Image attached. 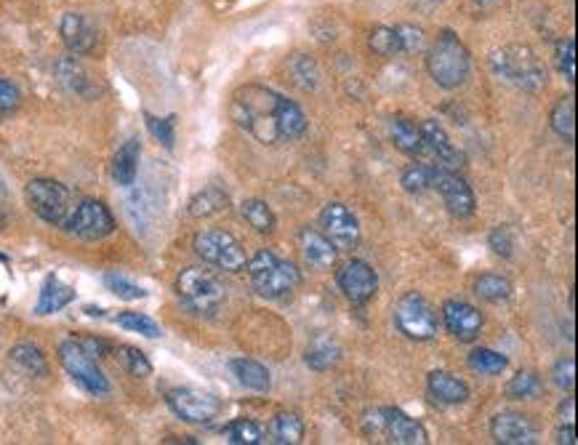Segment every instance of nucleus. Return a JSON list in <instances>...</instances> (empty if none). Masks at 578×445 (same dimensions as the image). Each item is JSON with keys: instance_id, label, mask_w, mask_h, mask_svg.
<instances>
[{"instance_id": "nucleus-1", "label": "nucleus", "mask_w": 578, "mask_h": 445, "mask_svg": "<svg viewBox=\"0 0 578 445\" xmlns=\"http://www.w3.org/2000/svg\"><path fill=\"white\" fill-rule=\"evenodd\" d=\"M283 99H286V96L278 94V91L251 83V86H243L235 91L230 104V115L246 134L254 136L256 142L278 144V115Z\"/></svg>"}, {"instance_id": "nucleus-2", "label": "nucleus", "mask_w": 578, "mask_h": 445, "mask_svg": "<svg viewBox=\"0 0 578 445\" xmlns=\"http://www.w3.org/2000/svg\"><path fill=\"white\" fill-rule=\"evenodd\" d=\"M491 70L496 78L507 80L509 86L520 88L525 94H536L547 86V67L541 62L536 51L528 46H504L491 54Z\"/></svg>"}, {"instance_id": "nucleus-3", "label": "nucleus", "mask_w": 578, "mask_h": 445, "mask_svg": "<svg viewBox=\"0 0 578 445\" xmlns=\"http://www.w3.org/2000/svg\"><path fill=\"white\" fill-rule=\"evenodd\" d=\"M469 70H472V59H469L467 46L461 43L456 32L443 30L437 40L427 51V72L432 75L440 88H459L467 83Z\"/></svg>"}, {"instance_id": "nucleus-4", "label": "nucleus", "mask_w": 578, "mask_h": 445, "mask_svg": "<svg viewBox=\"0 0 578 445\" xmlns=\"http://www.w3.org/2000/svg\"><path fill=\"white\" fill-rule=\"evenodd\" d=\"M248 275H251V283H254V291L264 299H286L288 294H293L301 283V272L296 270V264L280 259L272 251H259L254 259H248L246 264Z\"/></svg>"}, {"instance_id": "nucleus-5", "label": "nucleus", "mask_w": 578, "mask_h": 445, "mask_svg": "<svg viewBox=\"0 0 578 445\" xmlns=\"http://www.w3.org/2000/svg\"><path fill=\"white\" fill-rule=\"evenodd\" d=\"M176 296L182 299V304L192 315L208 318V315H216L222 310L227 291H224L222 280L216 278L211 270L187 267L176 278Z\"/></svg>"}, {"instance_id": "nucleus-6", "label": "nucleus", "mask_w": 578, "mask_h": 445, "mask_svg": "<svg viewBox=\"0 0 578 445\" xmlns=\"http://www.w3.org/2000/svg\"><path fill=\"white\" fill-rule=\"evenodd\" d=\"M24 198L30 203L32 214L56 227H64L72 214L70 190L56 179H32L24 190Z\"/></svg>"}, {"instance_id": "nucleus-7", "label": "nucleus", "mask_w": 578, "mask_h": 445, "mask_svg": "<svg viewBox=\"0 0 578 445\" xmlns=\"http://www.w3.org/2000/svg\"><path fill=\"white\" fill-rule=\"evenodd\" d=\"M59 363L86 392L96 398L110 395V379L102 374V368L96 366V358L80 344V339H67L59 344Z\"/></svg>"}, {"instance_id": "nucleus-8", "label": "nucleus", "mask_w": 578, "mask_h": 445, "mask_svg": "<svg viewBox=\"0 0 578 445\" xmlns=\"http://www.w3.org/2000/svg\"><path fill=\"white\" fill-rule=\"evenodd\" d=\"M395 326L405 339L413 342H429L437 336V312L435 307L416 291H408L395 304Z\"/></svg>"}, {"instance_id": "nucleus-9", "label": "nucleus", "mask_w": 578, "mask_h": 445, "mask_svg": "<svg viewBox=\"0 0 578 445\" xmlns=\"http://www.w3.org/2000/svg\"><path fill=\"white\" fill-rule=\"evenodd\" d=\"M195 254L211 267H219L224 272H243L246 270V251L240 246V240L235 235L224 230H206L195 235Z\"/></svg>"}, {"instance_id": "nucleus-10", "label": "nucleus", "mask_w": 578, "mask_h": 445, "mask_svg": "<svg viewBox=\"0 0 578 445\" xmlns=\"http://www.w3.org/2000/svg\"><path fill=\"white\" fill-rule=\"evenodd\" d=\"M365 430L368 435H384L389 443L397 445H424L429 443L427 430L421 427L416 419L403 414L400 408H381L371 419H365Z\"/></svg>"}, {"instance_id": "nucleus-11", "label": "nucleus", "mask_w": 578, "mask_h": 445, "mask_svg": "<svg viewBox=\"0 0 578 445\" xmlns=\"http://www.w3.org/2000/svg\"><path fill=\"white\" fill-rule=\"evenodd\" d=\"M168 408L187 424H211L222 414V400L195 387H176L166 395Z\"/></svg>"}, {"instance_id": "nucleus-12", "label": "nucleus", "mask_w": 578, "mask_h": 445, "mask_svg": "<svg viewBox=\"0 0 578 445\" xmlns=\"http://www.w3.org/2000/svg\"><path fill=\"white\" fill-rule=\"evenodd\" d=\"M64 230L78 235L80 240H102L115 232V216L102 200H83L72 208L70 219L64 224Z\"/></svg>"}, {"instance_id": "nucleus-13", "label": "nucleus", "mask_w": 578, "mask_h": 445, "mask_svg": "<svg viewBox=\"0 0 578 445\" xmlns=\"http://www.w3.org/2000/svg\"><path fill=\"white\" fill-rule=\"evenodd\" d=\"M432 190L440 192V198H443V203L453 216L469 219V216L475 214V192L459 174H453L451 168H432Z\"/></svg>"}, {"instance_id": "nucleus-14", "label": "nucleus", "mask_w": 578, "mask_h": 445, "mask_svg": "<svg viewBox=\"0 0 578 445\" xmlns=\"http://www.w3.org/2000/svg\"><path fill=\"white\" fill-rule=\"evenodd\" d=\"M320 227L339 251H352L360 246V222L344 203H328L320 211Z\"/></svg>"}, {"instance_id": "nucleus-15", "label": "nucleus", "mask_w": 578, "mask_h": 445, "mask_svg": "<svg viewBox=\"0 0 578 445\" xmlns=\"http://www.w3.org/2000/svg\"><path fill=\"white\" fill-rule=\"evenodd\" d=\"M339 288L352 304H368L379 291V275L363 259H352L339 270Z\"/></svg>"}, {"instance_id": "nucleus-16", "label": "nucleus", "mask_w": 578, "mask_h": 445, "mask_svg": "<svg viewBox=\"0 0 578 445\" xmlns=\"http://www.w3.org/2000/svg\"><path fill=\"white\" fill-rule=\"evenodd\" d=\"M443 323L459 342H475L483 331V315L477 307L461 299H448L443 304Z\"/></svg>"}, {"instance_id": "nucleus-17", "label": "nucleus", "mask_w": 578, "mask_h": 445, "mask_svg": "<svg viewBox=\"0 0 578 445\" xmlns=\"http://www.w3.org/2000/svg\"><path fill=\"white\" fill-rule=\"evenodd\" d=\"M491 435L501 445H533L539 438L536 424L517 411H504V414L493 416Z\"/></svg>"}, {"instance_id": "nucleus-18", "label": "nucleus", "mask_w": 578, "mask_h": 445, "mask_svg": "<svg viewBox=\"0 0 578 445\" xmlns=\"http://www.w3.org/2000/svg\"><path fill=\"white\" fill-rule=\"evenodd\" d=\"M59 35H62L64 46L70 54L86 56L91 54L99 43V32H96L94 22L86 19L83 14H75V11H67L59 22Z\"/></svg>"}, {"instance_id": "nucleus-19", "label": "nucleus", "mask_w": 578, "mask_h": 445, "mask_svg": "<svg viewBox=\"0 0 578 445\" xmlns=\"http://www.w3.org/2000/svg\"><path fill=\"white\" fill-rule=\"evenodd\" d=\"M299 248L304 262H307L309 267H315V270H328V267H333L336 259H339V248L333 246L331 240L317 230H301Z\"/></svg>"}, {"instance_id": "nucleus-20", "label": "nucleus", "mask_w": 578, "mask_h": 445, "mask_svg": "<svg viewBox=\"0 0 578 445\" xmlns=\"http://www.w3.org/2000/svg\"><path fill=\"white\" fill-rule=\"evenodd\" d=\"M421 134H424V142H427V147L432 152H435V158L440 160V166L443 168H459L461 163H464V155H461V150L453 144V139L448 136V131H445L437 120H424V126H421Z\"/></svg>"}, {"instance_id": "nucleus-21", "label": "nucleus", "mask_w": 578, "mask_h": 445, "mask_svg": "<svg viewBox=\"0 0 578 445\" xmlns=\"http://www.w3.org/2000/svg\"><path fill=\"white\" fill-rule=\"evenodd\" d=\"M427 384L432 398L445 403V406H461V403H467L469 387L467 382H461L459 376L448 374V371H432Z\"/></svg>"}, {"instance_id": "nucleus-22", "label": "nucleus", "mask_w": 578, "mask_h": 445, "mask_svg": "<svg viewBox=\"0 0 578 445\" xmlns=\"http://www.w3.org/2000/svg\"><path fill=\"white\" fill-rule=\"evenodd\" d=\"M139 158H142V147H139V139H128L112 158L110 174L115 179V184L120 187H131L139 176Z\"/></svg>"}, {"instance_id": "nucleus-23", "label": "nucleus", "mask_w": 578, "mask_h": 445, "mask_svg": "<svg viewBox=\"0 0 578 445\" xmlns=\"http://www.w3.org/2000/svg\"><path fill=\"white\" fill-rule=\"evenodd\" d=\"M75 302V288L62 283L54 275H48L43 288H40V299L35 304V315H54V312L64 310L67 304Z\"/></svg>"}, {"instance_id": "nucleus-24", "label": "nucleus", "mask_w": 578, "mask_h": 445, "mask_svg": "<svg viewBox=\"0 0 578 445\" xmlns=\"http://www.w3.org/2000/svg\"><path fill=\"white\" fill-rule=\"evenodd\" d=\"M389 136H392V142L400 152L405 155H421V152L427 150V142H424V134H421V126H416L413 120L408 118H395L389 123Z\"/></svg>"}, {"instance_id": "nucleus-25", "label": "nucleus", "mask_w": 578, "mask_h": 445, "mask_svg": "<svg viewBox=\"0 0 578 445\" xmlns=\"http://www.w3.org/2000/svg\"><path fill=\"white\" fill-rule=\"evenodd\" d=\"M232 374H235V379H238L246 390L251 392H270L272 387V379H270V371L259 363V360H251V358H235L230 363Z\"/></svg>"}, {"instance_id": "nucleus-26", "label": "nucleus", "mask_w": 578, "mask_h": 445, "mask_svg": "<svg viewBox=\"0 0 578 445\" xmlns=\"http://www.w3.org/2000/svg\"><path fill=\"white\" fill-rule=\"evenodd\" d=\"M11 363H14L19 371H24L27 376H35V379H46L48 376V360L38 344L32 342L16 344L14 350H11Z\"/></svg>"}, {"instance_id": "nucleus-27", "label": "nucleus", "mask_w": 578, "mask_h": 445, "mask_svg": "<svg viewBox=\"0 0 578 445\" xmlns=\"http://www.w3.org/2000/svg\"><path fill=\"white\" fill-rule=\"evenodd\" d=\"M56 78L62 80V86L67 91L78 96H91L94 94V88H91V78L86 75V70L80 67L72 56H64L56 62Z\"/></svg>"}, {"instance_id": "nucleus-28", "label": "nucleus", "mask_w": 578, "mask_h": 445, "mask_svg": "<svg viewBox=\"0 0 578 445\" xmlns=\"http://www.w3.org/2000/svg\"><path fill=\"white\" fill-rule=\"evenodd\" d=\"M286 72L291 78L293 86H299L301 91H315L317 83H320V67L312 56L296 54L286 62Z\"/></svg>"}, {"instance_id": "nucleus-29", "label": "nucleus", "mask_w": 578, "mask_h": 445, "mask_svg": "<svg viewBox=\"0 0 578 445\" xmlns=\"http://www.w3.org/2000/svg\"><path fill=\"white\" fill-rule=\"evenodd\" d=\"M227 208H230V198L219 187H206L198 195H192L190 200V216H195V219H208V216L222 214Z\"/></svg>"}, {"instance_id": "nucleus-30", "label": "nucleus", "mask_w": 578, "mask_h": 445, "mask_svg": "<svg viewBox=\"0 0 578 445\" xmlns=\"http://www.w3.org/2000/svg\"><path fill=\"white\" fill-rule=\"evenodd\" d=\"M549 123H552V131H555L563 142L573 144V139H576V102H573V96H563V99L552 107Z\"/></svg>"}, {"instance_id": "nucleus-31", "label": "nucleus", "mask_w": 578, "mask_h": 445, "mask_svg": "<svg viewBox=\"0 0 578 445\" xmlns=\"http://www.w3.org/2000/svg\"><path fill=\"white\" fill-rule=\"evenodd\" d=\"M270 443L296 445L304 440V422L299 414H278L270 424Z\"/></svg>"}, {"instance_id": "nucleus-32", "label": "nucleus", "mask_w": 578, "mask_h": 445, "mask_svg": "<svg viewBox=\"0 0 578 445\" xmlns=\"http://www.w3.org/2000/svg\"><path fill=\"white\" fill-rule=\"evenodd\" d=\"M339 358V344L333 342V339H325V336H317L315 342L307 347V355H304V360H307V366L312 368V371H328V368L339 363Z\"/></svg>"}, {"instance_id": "nucleus-33", "label": "nucleus", "mask_w": 578, "mask_h": 445, "mask_svg": "<svg viewBox=\"0 0 578 445\" xmlns=\"http://www.w3.org/2000/svg\"><path fill=\"white\" fill-rule=\"evenodd\" d=\"M278 128H280V139H299L307 131V115L301 110L299 104L291 102V99H283L280 104V115H278Z\"/></svg>"}, {"instance_id": "nucleus-34", "label": "nucleus", "mask_w": 578, "mask_h": 445, "mask_svg": "<svg viewBox=\"0 0 578 445\" xmlns=\"http://www.w3.org/2000/svg\"><path fill=\"white\" fill-rule=\"evenodd\" d=\"M475 294L480 296L483 302H507L509 296H512V283H509L507 278H501V275L488 272V275H480V278L475 280Z\"/></svg>"}, {"instance_id": "nucleus-35", "label": "nucleus", "mask_w": 578, "mask_h": 445, "mask_svg": "<svg viewBox=\"0 0 578 445\" xmlns=\"http://www.w3.org/2000/svg\"><path fill=\"white\" fill-rule=\"evenodd\" d=\"M222 435L227 438V443L232 445H259L267 443L264 440V430L251 419H235L222 430Z\"/></svg>"}, {"instance_id": "nucleus-36", "label": "nucleus", "mask_w": 578, "mask_h": 445, "mask_svg": "<svg viewBox=\"0 0 578 445\" xmlns=\"http://www.w3.org/2000/svg\"><path fill=\"white\" fill-rule=\"evenodd\" d=\"M504 392L512 400H533L544 392V382H541V376L536 371H520V374L509 379Z\"/></svg>"}, {"instance_id": "nucleus-37", "label": "nucleus", "mask_w": 578, "mask_h": 445, "mask_svg": "<svg viewBox=\"0 0 578 445\" xmlns=\"http://www.w3.org/2000/svg\"><path fill=\"white\" fill-rule=\"evenodd\" d=\"M469 366L475 368L477 374L485 376H499L507 371L509 360L496 350H488V347H480V350L469 352Z\"/></svg>"}, {"instance_id": "nucleus-38", "label": "nucleus", "mask_w": 578, "mask_h": 445, "mask_svg": "<svg viewBox=\"0 0 578 445\" xmlns=\"http://www.w3.org/2000/svg\"><path fill=\"white\" fill-rule=\"evenodd\" d=\"M240 211H243V219H246L251 227H254L256 232H272L275 230V214H272V208L264 203V200L259 198H251V200H243V206H240Z\"/></svg>"}, {"instance_id": "nucleus-39", "label": "nucleus", "mask_w": 578, "mask_h": 445, "mask_svg": "<svg viewBox=\"0 0 578 445\" xmlns=\"http://www.w3.org/2000/svg\"><path fill=\"white\" fill-rule=\"evenodd\" d=\"M368 46L373 48V54L384 56V59L403 54V46H400V35H397V27H376V30H371Z\"/></svg>"}, {"instance_id": "nucleus-40", "label": "nucleus", "mask_w": 578, "mask_h": 445, "mask_svg": "<svg viewBox=\"0 0 578 445\" xmlns=\"http://www.w3.org/2000/svg\"><path fill=\"white\" fill-rule=\"evenodd\" d=\"M115 323H118L120 328L131 331V334H142L147 336V339H158V336H163L158 323L152 318H147V315H142V312H120L118 318H115Z\"/></svg>"}, {"instance_id": "nucleus-41", "label": "nucleus", "mask_w": 578, "mask_h": 445, "mask_svg": "<svg viewBox=\"0 0 578 445\" xmlns=\"http://www.w3.org/2000/svg\"><path fill=\"white\" fill-rule=\"evenodd\" d=\"M400 184L411 195H421V192L432 190V168L424 166V163H411L403 171V176H400Z\"/></svg>"}, {"instance_id": "nucleus-42", "label": "nucleus", "mask_w": 578, "mask_h": 445, "mask_svg": "<svg viewBox=\"0 0 578 445\" xmlns=\"http://www.w3.org/2000/svg\"><path fill=\"white\" fill-rule=\"evenodd\" d=\"M555 62L557 70L568 83H576V40L560 38L555 46Z\"/></svg>"}, {"instance_id": "nucleus-43", "label": "nucleus", "mask_w": 578, "mask_h": 445, "mask_svg": "<svg viewBox=\"0 0 578 445\" xmlns=\"http://www.w3.org/2000/svg\"><path fill=\"white\" fill-rule=\"evenodd\" d=\"M118 358L128 374L136 376V379L152 376V363L142 350H136V347H118Z\"/></svg>"}, {"instance_id": "nucleus-44", "label": "nucleus", "mask_w": 578, "mask_h": 445, "mask_svg": "<svg viewBox=\"0 0 578 445\" xmlns=\"http://www.w3.org/2000/svg\"><path fill=\"white\" fill-rule=\"evenodd\" d=\"M104 286L110 288L112 294L118 299H126V302H136V299H147V291L142 286H136L123 275H104Z\"/></svg>"}, {"instance_id": "nucleus-45", "label": "nucleus", "mask_w": 578, "mask_h": 445, "mask_svg": "<svg viewBox=\"0 0 578 445\" xmlns=\"http://www.w3.org/2000/svg\"><path fill=\"white\" fill-rule=\"evenodd\" d=\"M147 128H150V134L158 139L163 147H174L176 142V118L174 115H168V118H155V115H147Z\"/></svg>"}, {"instance_id": "nucleus-46", "label": "nucleus", "mask_w": 578, "mask_h": 445, "mask_svg": "<svg viewBox=\"0 0 578 445\" xmlns=\"http://www.w3.org/2000/svg\"><path fill=\"white\" fill-rule=\"evenodd\" d=\"M19 104H22L19 88H16L11 80L0 78V118H6V115L19 110Z\"/></svg>"}, {"instance_id": "nucleus-47", "label": "nucleus", "mask_w": 578, "mask_h": 445, "mask_svg": "<svg viewBox=\"0 0 578 445\" xmlns=\"http://www.w3.org/2000/svg\"><path fill=\"white\" fill-rule=\"evenodd\" d=\"M488 243H491L493 254L504 256V259H509V256H512V251H515V235H512V230H509L507 224L496 227V230L491 232Z\"/></svg>"}, {"instance_id": "nucleus-48", "label": "nucleus", "mask_w": 578, "mask_h": 445, "mask_svg": "<svg viewBox=\"0 0 578 445\" xmlns=\"http://www.w3.org/2000/svg\"><path fill=\"white\" fill-rule=\"evenodd\" d=\"M397 35H400V46L403 54H416L424 48V32L413 24H397Z\"/></svg>"}, {"instance_id": "nucleus-49", "label": "nucleus", "mask_w": 578, "mask_h": 445, "mask_svg": "<svg viewBox=\"0 0 578 445\" xmlns=\"http://www.w3.org/2000/svg\"><path fill=\"white\" fill-rule=\"evenodd\" d=\"M552 382H555L563 392H571L573 384H576V360L573 358L560 360V363L552 368Z\"/></svg>"}, {"instance_id": "nucleus-50", "label": "nucleus", "mask_w": 578, "mask_h": 445, "mask_svg": "<svg viewBox=\"0 0 578 445\" xmlns=\"http://www.w3.org/2000/svg\"><path fill=\"white\" fill-rule=\"evenodd\" d=\"M557 443L560 445H576L578 443V435H576V427H573V422H568V427H560V430H557Z\"/></svg>"}, {"instance_id": "nucleus-51", "label": "nucleus", "mask_w": 578, "mask_h": 445, "mask_svg": "<svg viewBox=\"0 0 578 445\" xmlns=\"http://www.w3.org/2000/svg\"><path fill=\"white\" fill-rule=\"evenodd\" d=\"M83 344V347H86L88 352H91V355H104V352H110V344H104V342H99V339H86V342H80Z\"/></svg>"}, {"instance_id": "nucleus-52", "label": "nucleus", "mask_w": 578, "mask_h": 445, "mask_svg": "<svg viewBox=\"0 0 578 445\" xmlns=\"http://www.w3.org/2000/svg\"><path fill=\"white\" fill-rule=\"evenodd\" d=\"M413 3H416V6H419L421 11H432V8L440 6L443 0H413Z\"/></svg>"}, {"instance_id": "nucleus-53", "label": "nucleus", "mask_w": 578, "mask_h": 445, "mask_svg": "<svg viewBox=\"0 0 578 445\" xmlns=\"http://www.w3.org/2000/svg\"><path fill=\"white\" fill-rule=\"evenodd\" d=\"M3 227H6V216L0 214V230H3Z\"/></svg>"}]
</instances>
